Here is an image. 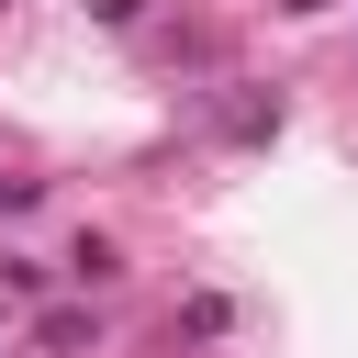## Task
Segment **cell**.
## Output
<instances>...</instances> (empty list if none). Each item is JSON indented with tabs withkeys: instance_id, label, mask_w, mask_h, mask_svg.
Listing matches in <instances>:
<instances>
[{
	"instance_id": "3",
	"label": "cell",
	"mask_w": 358,
	"mask_h": 358,
	"mask_svg": "<svg viewBox=\"0 0 358 358\" xmlns=\"http://www.w3.org/2000/svg\"><path fill=\"white\" fill-rule=\"evenodd\" d=\"M34 336H45V347H56V358H78V347H101V313H45V324H34Z\"/></svg>"
},
{
	"instance_id": "1",
	"label": "cell",
	"mask_w": 358,
	"mask_h": 358,
	"mask_svg": "<svg viewBox=\"0 0 358 358\" xmlns=\"http://www.w3.org/2000/svg\"><path fill=\"white\" fill-rule=\"evenodd\" d=\"M67 280H78V291H112V280H123V246H112V235H78V246H67Z\"/></svg>"
},
{
	"instance_id": "2",
	"label": "cell",
	"mask_w": 358,
	"mask_h": 358,
	"mask_svg": "<svg viewBox=\"0 0 358 358\" xmlns=\"http://www.w3.org/2000/svg\"><path fill=\"white\" fill-rule=\"evenodd\" d=\"M224 134H235V145H257V134H280V101H257V90H246V101H224Z\"/></svg>"
},
{
	"instance_id": "5",
	"label": "cell",
	"mask_w": 358,
	"mask_h": 358,
	"mask_svg": "<svg viewBox=\"0 0 358 358\" xmlns=\"http://www.w3.org/2000/svg\"><path fill=\"white\" fill-rule=\"evenodd\" d=\"M134 11H145V0H90V22H112V34H123Z\"/></svg>"
},
{
	"instance_id": "4",
	"label": "cell",
	"mask_w": 358,
	"mask_h": 358,
	"mask_svg": "<svg viewBox=\"0 0 358 358\" xmlns=\"http://www.w3.org/2000/svg\"><path fill=\"white\" fill-rule=\"evenodd\" d=\"M45 201V179H0V213H34Z\"/></svg>"
},
{
	"instance_id": "7",
	"label": "cell",
	"mask_w": 358,
	"mask_h": 358,
	"mask_svg": "<svg viewBox=\"0 0 358 358\" xmlns=\"http://www.w3.org/2000/svg\"><path fill=\"white\" fill-rule=\"evenodd\" d=\"M0 324H11V291H0Z\"/></svg>"
},
{
	"instance_id": "6",
	"label": "cell",
	"mask_w": 358,
	"mask_h": 358,
	"mask_svg": "<svg viewBox=\"0 0 358 358\" xmlns=\"http://www.w3.org/2000/svg\"><path fill=\"white\" fill-rule=\"evenodd\" d=\"M280 11H324V0H280Z\"/></svg>"
}]
</instances>
